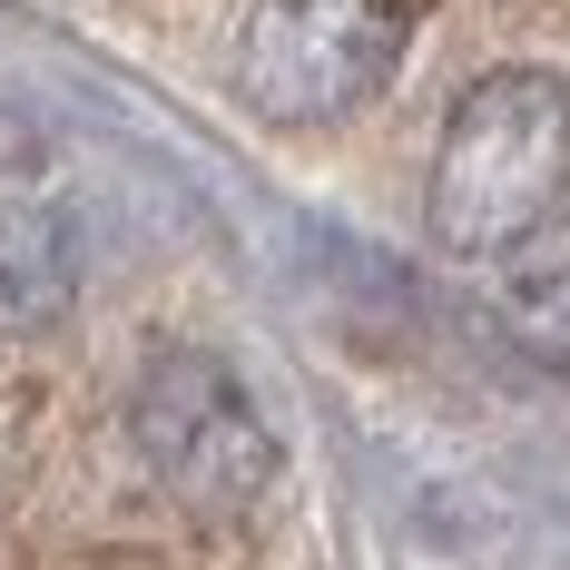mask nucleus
<instances>
[{"instance_id":"2","label":"nucleus","mask_w":570,"mask_h":570,"mask_svg":"<svg viewBox=\"0 0 570 570\" xmlns=\"http://www.w3.org/2000/svg\"><path fill=\"white\" fill-rule=\"evenodd\" d=\"M128 433H138V462L158 472V492L187 502V512H207V521H236L276 492V433H266V413L197 344H168L138 374Z\"/></svg>"},{"instance_id":"3","label":"nucleus","mask_w":570,"mask_h":570,"mask_svg":"<svg viewBox=\"0 0 570 570\" xmlns=\"http://www.w3.org/2000/svg\"><path fill=\"white\" fill-rule=\"evenodd\" d=\"M403 30V0H256L236 30V89L276 128H335L394 79Z\"/></svg>"},{"instance_id":"4","label":"nucleus","mask_w":570,"mask_h":570,"mask_svg":"<svg viewBox=\"0 0 570 570\" xmlns=\"http://www.w3.org/2000/svg\"><path fill=\"white\" fill-rule=\"evenodd\" d=\"M79 295V256L50 207H0V335H50Z\"/></svg>"},{"instance_id":"1","label":"nucleus","mask_w":570,"mask_h":570,"mask_svg":"<svg viewBox=\"0 0 570 570\" xmlns=\"http://www.w3.org/2000/svg\"><path fill=\"white\" fill-rule=\"evenodd\" d=\"M570 197V79L492 69L462 89L433 148V236L453 256H512Z\"/></svg>"}]
</instances>
